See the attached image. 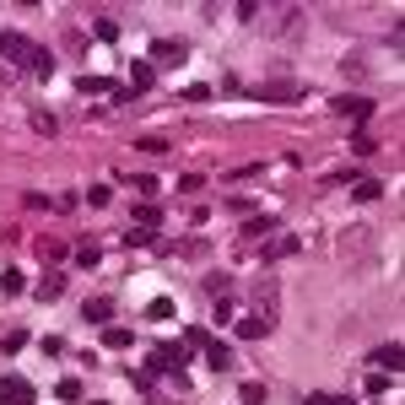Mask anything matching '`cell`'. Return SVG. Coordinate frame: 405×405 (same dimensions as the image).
Segmentation results:
<instances>
[{"label": "cell", "mask_w": 405, "mask_h": 405, "mask_svg": "<svg viewBox=\"0 0 405 405\" xmlns=\"http://www.w3.org/2000/svg\"><path fill=\"white\" fill-rule=\"evenodd\" d=\"M33 400H38V389L27 384V378H17V373L0 378V405H33Z\"/></svg>", "instance_id": "obj_1"}, {"label": "cell", "mask_w": 405, "mask_h": 405, "mask_svg": "<svg viewBox=\"0 0 405 405\" xmlns=\"http://www.w3.org/2000/svg\"><path fill=\"white\" fill-rule=\"evenodd\" d=\"M184 362H189V346H184V341L157 346V351H152V367H157V373H179Z\"/></svg>", "instance_id": "obj_2"}, {"label": "cell", "mask_w": 405, "mask_h": 405, "mask_svg": "<svg viewBox=\"0 0 405 405\" xmlns=\"http://www.w3.org/2000/svg\"><path fill=\"white\" fill-rule=\"evenodd\" d=\"M33 54H38V43H27L22 33H0V60H22V65H33Z\"/></svg>", "instance_id": "obj_3"}, {"label": "cell", "mask_w": 405, "mask_h": 405, "mask_svg": "<svg viewBox=\"0 0 405 405\" xmlns=\"http://www.w3.org/2000/svg\"><path fill=\"white\" fill-rule=\"evenodd\" d=\"M335 114H341V119H373V98H357V92H346V98H335Z\"/></svg>", "instance_id": "obj_4"}, {"label": "cell", "mask_w": 405, "mask_h": 405, "mask_svg": "<svg viewBox=\"0 0 405 405\" xmlns=\"http://www.w3.org/2000/svg\"><path fill=\"white\" fill-rule=\"evenodd\" d=\"M254 98L260 103H292V98H303L292 81H265V87H254Z\"/></svg>", "instance_id": "obj_5"}, {"label": "cell", "mask_w": 405, "mask_h": 405, "mask_svg": "<svg viewBox=\"0 0 405 405\" xmlns=\"http://www.w3.org/2000/svg\"><path fill=\"white\" fill-rule=\"evenodd\" d=\"M152 65H184V43L157 38V43H152Z\"/></svg>", "instance_id": "obj_6"}, {"label": "cell", "mask_w": 405, "mask_h": 405, "mask_svg": "<svg viewBox=\"0 0 405 405\" xmlns=\"http://www.w3.org/2000/svg\"><path fill=\"white\" fill-rule=\"evenodd\" d=\"M297 249H303V238H297V233H281V238L265 243V260H286V254H297Z\"/></svg>", "instance_id": "obj_7"}, {"label": "cell", "mask_w": 405, "mask_h": 405, "mask_svg": "<svg viewBox=\"0 0 405 405\" xmlns=\"http://www.w3.org/2000/svg\"><path fill=\"white\" fill-rule=\"evenodd\" d=\"M200 351H205V367H211V373H227V367H233V351H227L222 341H205Z\"/></svg>", "instance_id": "obj_8"}, {"label": "cell", "mask_w": 405, "mask_h": 405, "mask_svg": "<svg viewBox=\"0 0 405 405\" xmlns=\"http://www.w3.org/2000/svg\"><path fill=\"white\" fill-rule=\"evenodd\" d=\"M400 341H389V346H378V351H373V362H378V373H400Z\"/></svg>", "instance_id": "obj_9"}, {"label": "cell", "mask_w": 405, "mask_h": 405, "mask_svg": "<svg viewBox=\"0 0 405 405\" xmlns=\"http://www.w3.org/2000/svg\"><path fill=\"white\" fill-rule=\"evenodd\" d=\"M238 335L243 341H260V335H270V319L265 314H249V319H238Z\"/></svg>", "instance_id": "obj_10"}, {"label": "cell", "mask_w": 405, "mask_h": 405, "mask_svg": "<svg viewBox=\"0 0 405 405\" xmlns=\"http://www.w3.org/2000/svg\"><path fill=\"white\" fill-rule=\"evenodd\" d=\"M152 76H157V71H152V60H130V92H146V87H152Z\"/></svg>", "instance_id": "obj_11"}, {"label": "cell", "mask_w": 405, "mask_h": 405, "mask_svg": "<svg viewBox=\"0 0 405 405\" xmlns=\"http://www.w3.org/2000/svg\"><path fill=\"white\" fill-rule=\"evenodd\" d=\"M103 346L108 351H130V330L124 324H103Z\"/></svg>", "instance_id": "obj_12"}, {"label": "cell", "mask_w": 405, "mask_h": 405, "mask_svg": "<svg viewBox=\"0 0 405 405\" xmlns=\"http://www.w3.org/2000/svg\"><path fill=\"white\" fill-rule=\"evenodd\" d=\"M81 319H92V324H108V319H114V303H108V297H92V303L81 308Z\"/></svg>", "instance_id": "obj_13"}, {"label": "cell", "mask_w": 405, "mask_h": 405, "mask_svg": "<svg viewBox=\"0 0 405 405\" xmlns=\"http://www.w3.org/2000/svg\"><path fill=\"white\" fill-rule=\"evenodd\" d=\"M124 249H157V233L152 227H130L124 233Z\"/></svg>", "instance_id": "obj_14"}, {"label": "cell", "mask_w": 405, "mask_h": 405, "mask_svg": "<svg viewBox=\"0 0 405 405\" xmlns=\"http://www.w3.org/2000/svg\"><path fill=\"white\" fill-rule=\"evenodd\" d=\"M60 292H65V276H43V281H38V297H43V303H54Z\"/></svg>", "instance_id": "obj_15"}, {"label": "cell", "mask_w": 405, "mask_h": 405, "mask_svg": "<svg viewBox=\"0 0 405 405\" xmlns=\"http://www.w3.org/2000/svg\"><path fill=\"white\" fill-rule=\"evenodd\" d=\"M22 286H27V276H22V270H6V276H0V292H6V297H17Z\"/></svg>", "instance_id": "obj_16"}, {"label": "cell", "mask_w": 405, "mask_h": 405, "mask_svg": "<svg viewBox=\"0 0 405 405\" xmlns=\"http://www.w3.org/2000/svg\"><path fill=\"white\" fill-rule=\"evenodd\" d=\"M135 222H141V227H157V222H162V211H157L152 200H141V205H135Z\"/></svg>", "instance_id": "obj_17"}, {"label": "cell", "mask_w": 405, "mask_h": 405, "mask_svg": "<svg viewBox=\"0 0 405 405\" xmlns=\"http://www.w3.org/2000/svg\"><path fill=\"white\" fill-rule=\"evenodd\" d=\"M205 341H211V330H205V324H189V330H184V346H189V351L205 346Z\"/></svg>", "instance_id": "obj_18"}, {"label": "cell", "mask_w": 405, "mask_h": 405, "mask_svg": "<svg viewBox=\"0 0 405 405\" xmlns=\"http://www.w3.org/2000/svg\"><path fill=\"white\" fill-rule=\"evenodd\" d=\"M76 87H81V92H114V81H108V76H81Z\"/></svg>", "instance_id": "obj_19"}, {"label": "cell", "mask_w": 405, "mask_h": 405, "mask_svg": "<svg viewBox=\"0 0 405 405\" xmlns=\"http://www.w3.org/2000/svg\"><path fill=\"white\" fill-rule=\"evenodd\" d=\"M98 260H103V249H98V243H81V249H76V265H87V270H92Z\"/></svg>", "instance_id": "obj_20"}, {"label": "cell", "mask_w": 405, "mask_h": 405, "mask_svg": "<svg viewBox=\"0 0 405 405\" xmlns=\"http://www.w3.org/2000/svg\"><path fill=\"white\" fill-rule=\"evenodd\" d=\"M243 233H249V238H265V233H276V222H270V216H254V222H243Z\"/></svg>", "instance_id": "obj_21"}, {"label": "cell", "mask_w": 405, "mask_h": 405, "mask_svg": "<svg viewBox=\"0 0 405 405\" xmlns=\"http://www.w3.org/2000/svg\"><path fill=\"white\" fill-rule=\"evenodd\" d=\"M205 297H227V286H233V281H227V276H205Z\"/></svg>", "instance_id": "obj_22"}, {"label": "cell", "mask_w": 405, "mask_h": 405, "mask_svg": "<svg viewBox=\"0 0 405 405\" xmlns=\"http://www.w3.org/2000/svg\"><path fill=\"white\" fill-rule=\"evenodd\" d=\"M238 400H243V405H265V384H243Z\"/></svg>", "instance_id": "obj_23"}, {"label": "cell", "mask_w": 405, "mask_h": 405, "mask_svg": "<svg viewBox=\"0 0 405 405\" xmlns=\"http://www.w3.org/2000/svg\"><path fill=\"white\" fill-rule=\"evenodd\" d=\"M378 195H384V184H378V179H362V184H357V200H378Z\"/></svg>", "instance_id": "obj_24"}, {"label": "cell", "mask_w": 405, "mask_h": 405, "mask_svg": "<svg viewBox=\"0 0 405 405\" xmlns=\"http://www.w3.org/2000/svg\"><path fill=\"white\" fill-rule=\"evenodd\" d=\"M146 319H173V297H157V303L146 308Z\"/></svg>", "instance_id": "obj_25"}, {"label": "cell", "mask_w": 405, "mask_h": 405, "mask_svg": "<svg viewBox=\"0 0 405 405\" xmlns=\"http://www.w3.org/2000/svg\"><path fill=\"white\" fill-rule=\"evenodd\" d=\"M27 71H33V76H54V60H49V54H43V49H38V54H33V65H27Z\"/></svg>", "instance_id": "obj_26"}, {"label": "cell", "mask_w": 405, "mask_h": 405, "mask_svg": "<svg viewBox=\"0 0 405 405\" xmlns=\"http://www.w3.org/2000/svg\"><path fill=\"white\" fill-rule=\"evenodd\" d=\"M351 152H357V157H373V152H378V141H373V135H367V130H362V135L351 141Z\"/></svg>", "instance_id": "obj_27"}, {"label": "cell", "mask_w": 405, "mask_h": 405, "mask_svg": "<svg viewBox=\"0 0 405 405\" xmlns=\"http://www.w3.org/2000/svg\"><path fill=\"white\" fill-rule=\"evenodd\" d=\"M130 189H135L141 200H152V195H157V179H146V173H141V179H130Z\"/></svg>", "instance_id": "obj_28"}, {"label": "cell", "mask_w": 405, "mask_h": 405, "mask_svg": "<svg viewBox=\"0 0 405 405\" xmlns=\"http://www.w3.org/2000/svg\"><path fill=\"white\" fill-rule=\"evenodd\" d=\"M54 395H60V400H81V384H76V378H60V384H54Z\"/></svg>", "instance_id": "obj_29"}, {"label": "cell", "mask_w": 405, "mask_h": 405, "mask_svg": "<svg viewBox=\"0 0 405 405\" xmlns=\"http://www.w3.org/2000/svg\"><path fill=\"white\" fill-rule=\"evenodd\" d=\"M92 33H98V38H103V43H114V38H119V22H108V17H103V22H98V27H92Z\"/></svg>", "instance_id": "obj_30"}, {"label": "cell", "mask_w": 405, "mask_h": 405, "mask_svg": "<svg viewBox=\"0 0 405 405\" xmlns=\"http://www.w3.org/2000/svg\"><path fill=\"white\" fill-rule=\"evenodd\" d=\"M87 200H92V205H108V200H114V189H108V184H92V189H87Z\"/></svg>", "instance_id": "obj_31"}, {"label": "cell", "mask_w": 405, "mask_h": 405, "mask_svg": "<svg viewBox=\"0 0 405 405\" xmlns=\"http://www.w3.org/2000/svg\"><path fill=\"white\" fill-rule=\"evenodd\" d=\"M389 378H395V373H373V378H367V395H384Z\"/></svg>", "instance_id": "obj_32"}, {"label": "cell", "mask_w": 405, "mask_h": 405, "mask_svg": "<svg viewBox=\"0 0 405 405\" xmlns=\"http://www.w3.org/2000/svg\"><path fill=\"white\" fill-rule=\"evenodd\" d=\"M22 346H27V335H22V330H11V335L0 341V351H22Z\"/></svg>", "instance_id": "obj_33"}, {"label": "cell", "mask_w": 405, "mask_h": 405, "mask_svg": "<svg viewBox=\"0 0 405 405\" xmlns=\"http://www.w3.org/2000/svg\"><path fill=\"white\" fill-rule=\"evenodd\" d=\"M141 152H152V157H162V152H168V141H162V135H146V141H141Z\"/></svg>", "instance_id": "obj_34"}, {"label": "cell", "mask_w": 405, "mask_h": 405, "mask_svg": "<svg viewBox=\"0 0 405 405\" xmlns=\"http://www.w3.org/2000/svg\"><path fill=\"white\" fill-rule=\"evenodd\" d=\"M330 405H357V400H351V395H330Z\"/></svg>", "instance_id": "obj_35"}, {"label": "cell", "mask_w": 405, "mask_h": 405, "mask_svg": "<svg viewBox=\"0 0 405 405\" xmlns=\"http://www.w3.org/2000/svg\"><path fill=\"white\" fill-rule=\"evenodd\" d=\"M303 405H330V395H308V400Z\"/></svg>", "instance_id": "obj_36"}, {"label": "cell", "mask_w": 405, "mask_h": 405, "mask_svg": "<svg viewBox=\"0 0 405 405\" xmlns=\"http://www.w3.org/2000/svg\"><path fill=\"white\" fill-rule=\"evenodd\" d=\"M92 405H108V400H92Z\"/></svg>", "instance_id": "obj_37"}]
</instances>
